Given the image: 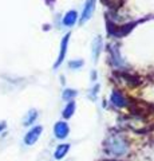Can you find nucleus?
I'll return each mask as SVG.
<instances>
[{
	"mask_svg": "<svg viewBox=\"0 0 154 161\" xmlns=\"http://www.w3.org/2000/svg\"><path fill=\"white\" fill-rule=\"evenodd\" d=\"M42 130H43L42 126H35V128H32L26 136H24V144H26V145H34V144H35L36 141L39 140V137H40Z\"/></svg>",
	"mask_w": 154,
	"mask_h": 161,
	"instance_id": "f257e3e1",
	"label": "nucleus"
},
{
	"mask_svg": "<svg viewBox=\"0 0 154 161\" xmlns=\"http://www.w3.org/2000/svg\"><path fill=\"white\" fill-rule=\"evenodd\" d=\"M94 9H95V0H87L86 4H84L82 16H81V23H86L93 16Z\"/></svg>",
	"mask_w": 154,
	"mask_h": 161,
	"instance_id": "f03ea898",
	"label": "nucleus"
},
{
	"mask_svg": "<svg viewBox=\"0 0 154 161\" xmlns=\"http://www.w3.org/2000/svg\"><path fill=\"white\" fill-rule=\"evenodd\" d=\"M54 133H55L56 136V138L59 140H63V138H66L68 133H70V128H68V125L67 122H58L55 125V128H54Z\"/></svg>",
	"mask_w": 154,
	"mask_h": 161,
	"instance_id": "7ed1b4c3",
	"label": "nucleus"
},
{
	"mask_svg": "<svg viewBox=\"0 0 154 161\" xmlns=\"http://www.w3.org/2000/svg\"><path fill=\"white\" fill-rule=\"evenodd\" d=\"M68 38H70V34H67L66 36L63 38L62 43H61V54H59V58H58V60H56L55 66H54L55 69H56V67L59 66V64H61V63L63 62L64 57H66V53H67V44H68Z\"/></svg>",
	"mask_w": 154,
	"mask_h": 161,
	"instance_id": "20e7f679",
	"label": "nucleus"
},
{
	"mask_svg": "<svg viewBox=\"0 0 154 161\" xmlns=\"http://www.w3.org/2000/svg\"><path fill=\"white\" fill-rule=\"evenodd\" d=\"M111 150L115 154H121L126 150V147H125V142L121 140V138H113L111 140V145H110Z\"/></svg>",
	"mask_w": 154,
	"mask_h": 161,
	"instance_id": "39448f33",
	"label": "nucleus"
},
{
	"mask_svg": "<svg viewBox=\"0 0 154 161\" xmlns=\"http://www.w3.org/2000/svg\"><path fill=\"white\" fill-rule=\"evenodd\" d=\"M111 102L118 108H122V106H125L126 105L125 98H123V95L119 92H113L111 93Z\"/></svg>",
	"mask_w": 154,
	"mask_h": 161,
	"instance_id": "423d86ee",
	"label": "nucleus"
},
{
	"mask_svg": "<svg viewBox=\"0 0 154 161\" xmlns=\"http://www.w3.org/2000/svg\"><path fill=\"white\" fill-rule=\"evenodd\" d=\"M102 39L101 36H97L95 40L93 42V58L94 60H97L98 57H99V54H101V50H102Z\"/></svg>",
	"mask_w": 154,
	"mask_h": 161,
	"instance_id": "0eeeda50",
	"label": "nucleus"
},
{
	"mask_svg": "<svg viewBox=\"0 0 154 161\" xmlns=\"http://www.w3.org/2000/svg\"><path fill=\"white\" fill-rule=\"evenodd\" d=\"M77 19H78V14L75 11H68L66 14V16H64V19H63V23L66 24V26L71 27L77 23Z\"/></svg>",
	"mask_w": 154,
	"mask_h": 161,
	"instance_id": "6e6552de",
	"label": "nucleus"
},
{
	"mask_svg": "<svg viewBox=\"0 0 154 161\" xmlns=\"http://www.w3.org/2000/svg\"><path fill=\"white\" fill-rule=\"evenodd\" d=\"M68 149H70V145H68V144H62V145H59V147L56 148V150H55V153H54L55 158H56V160L63 158L64 156L67 154Z\"/></svg>",
	"mask_w": 154,
	"mask_h": 161,
	"instance_id": "1a4fd4ad",
	"label": "nucleus"
},
{
	"mask_svg": "<svg viewBox=\"0 0 154 161\" xmlns=\"http://www.w3.org/2000/svg\"><path fill=\"white\" fill-rule=\"evenodd\" d=\"M38 118V113L36 110H29V112L26 114V117L23 118V125H26V126H28V125H31L35 122V119Z\"/></svg>",
	"mask_w": 154,
	"mask_h": 161,
	"instance_id": "9d476101",
	"label": "nucleus"
},
{
	"mask_svg": "<svg viewBox=\"0 0 154 161\" xmlns=\"http://www.w3.org/2000/svg\"><path fill=\"white\" fill-rule=\"evenodd\" d=\"M74 112H75V102H74V101H70V102L67 103V106L64 108V110H63V117L64 118H70L71 115L74 114Z\"/></svg>",
	"mask_w": 154,
	"mask_h": 161,
	"instance_id": "9b49d317",
	"label": "nucleus"
},
{
	"mask_svg": "<svg viewBox=\"0 0 154 161\" xmlns=\"http://www.w3.org/2000/svg\"><path fill=\"white\" fill-rule=\"evenodd\" d=\"M75 95H77L75 90H66V92L63 93V98L64 99H70V98H74Z\"/></svg>",
	"mask_w": 154,
	"mask_h": 161,
	"instance_id": "f8f14e48",
	"label": "nucleus"
},
{
	"mask_svg": "<svg viewBox=\"0 0 154 161\" xmlns=\"http://www.w3.org/2000/svg\"><path fill=\"white\" fill-rule=\"evenodd\" d=\"M70 66L71 69H78L83 66V60H72V62H70Z\"/></svg>",
	"mask_w": 154,
	"mask_h": 161,
	"instance_id": "ddd939ff",
	"label": "nucleus"
},
{
	"mask_svg": "<svg viewBox=\"0 0 154 161\" xmlns=\"http://www.w3.org/2000/svg\"><path fill=\"white\" fill-rule=\"evenodd\" d=\"M6 128H7V124L4 122V121H3V122H0V132H3Z\"/></svg>",
	"mask_w": 154,
	"mask_h": 161,
	"instance_id": "4468645a",
	"label": "nucleus"
}]
</instances>
